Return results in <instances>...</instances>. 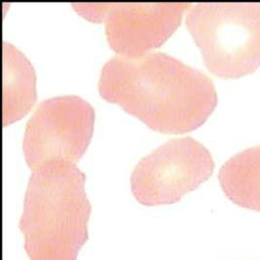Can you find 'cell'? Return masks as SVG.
<instances>
[{
	"instance_id": "6da1fadb",
	"label": "cell",
	"mask_w": 260,
	"mask_h": 260,
	"mask_svg": "<svg viewBox=\"0 0 260 260\" xmlns=\"http://www.w3.org/2000/svg\"><path fill=\"white\" fill-rule=\"evenodd\" d=\"M99 91L104 100L118 105L152 130L168 134L199 128L217 104L211 78L161 52L107 60Z\"/></svg>"
},
{
	"instance_id": "ba28073f",
	"label": "cell",
	"mask_w": 260,
	"mask_h": 260,
	"mask_svg": "<svg viewBox=\"0 0 260 260\" xmlns=\"http://www.w3.org/2000/svg\"><path fill=\"white\" fill-rule=\"evenodd\" d=\"M218 179L229 200L260 212V145L231 157L221 167Z\"/></svg>"
},
{
	"instance_id": "3957f363",
	"label": "cell",
	"mask_w": 260,
	"mask_h": 260,
	"mask_svg": "<svg viewBox=\"0 0 260 260\" xmlns=\"http://www.w3.org/2000/svg\"><path fill=\"white\" fill-rule=\"evenodd\" d=\"M186 24L209 71L224 78L260 67V3H198Z\"/></svg>"
},
{
	"instance_id": "7a4b0ae2",
	"label": "cell",
	"mask_w": 260,
	"mask_h": 260,
	"mask_svg": "<svg viewBox=\"0 0 260 260\" xmlns=\"http://www.w3.org/2000/svg\"><path fill=\"white\" fill-rule=\"evenodd\" d=\"M86 177L73 164L53 163L30 176L20 230L31 260H76L88 240L92 207Z\"/></svg>"
},
{
	"instance_id": "8992f818",
	"label": "cell",
	"mask_w": 260,
	"mask_h": 260,
	"mask_svg": "<svg viewBox=\"0 0 260 260\" xmlns=\"http://www.w3.org/2000/svg\"><path fill=\"white\" fill-rule=\"evenodd\" d=\"M190 3H73L83 18L105 23L107 42L120 57L137 59L164 44Z\"/></svg>"
},
{
	"instance_id": "52a82bcc",
	"label": "cell",
	"mask_w": 260,
	"mask_h": 260,
	"mask_svg": "<svg viewBox=\"0 0 260 260\" xmlns=\"http://www.w3.org/2000/svg\"><path fill=\"white\" fill-rule=\"evenodd\" d=\"M36 71L24 54L3 41V126L19 121L36 102Z\"/></svg>"
},
{
	"instance_id": "277c9868",
	"label": "cell",
	"mask_w": 260,
	"mask_h": 260,
	"mask_svg": "<svg viewBox=\"0 0 260 260\" xmlns=\"http://www.w3.org/2000/svg\"><path fill=\"white\" fill-rule=\"evenodd\" d=\"M95 111L77 95L43 101L26 123L23 150L34 172L53 163L75 165L87 150L94 131Z\"/></svg>"
},
{
	"instance_id": "5b68a950",
	"label": "cell",
	"mask_w": 260,
	"mask_h": 260,
	"mask_svg": "<svg viewBox=\"0 0 260 260\" xmlns=\"http://www.w3.org/2000/svg\"><path fill=\"white\" fill-rule=\"evenodd\" d=\"M210 151L194 139H174L143 157L131 177L135 198L147 207L170 205L212 177Z\"/></svg>"
}]
</instances>
